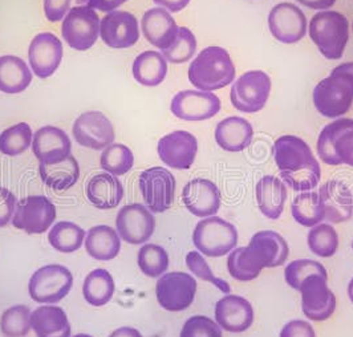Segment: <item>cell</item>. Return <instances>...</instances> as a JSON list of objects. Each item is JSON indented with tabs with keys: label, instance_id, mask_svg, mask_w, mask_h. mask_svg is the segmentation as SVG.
I'll list each match as a JSON object with an SVG mask.
<instances>
[{
	"label": "cell",
	"instance_id": "45",
	"mask_svg": "<svg viewBox=\"0 0 353 337\" xmlns=\"http://www.w3.org/2000/svg\"><path fill=\"white\" fill-rule=\"evenodd\" d=\"M228 269L230 275L239 282H250L261 275V271L252 266L248 259L246 247L234 249L228 258Z\"/></svg>",
	"mask_w": 353,
	"mask_h": 337
},
{
	"label": "cell",
	"instance_id": "43",
	"mask_svg": "<svg viewBox=\"0 0 353 337\" xmlns=\"http://www.w3.org/2000/svg\"><path fill=\"white\" fill-rule=\"evenodd\" d=\"M195 51L196 39L194 34L186 27H179L176 41L168 50L162 51V54L166 61L172 64H183L194 56Z\"/></svg>",
	"mask_w": 353,
	"mask_h": 337
},
{
	"label": "cell",
	"instance_id": "33",
	"mask_svg": "<svg viewBox=\"0 0 353 337\" xmlns=\"http://www.w3.org/2000/svg\"><path fill=\"white\" fill-rule=\"evenodd\" d=\"M39 174L44 185L54 192H67L80 178L79 162L70 156L67 160L54 165H39Z\"/></svg>",
	"mask_w": 353,
	"mask_h": 337
},
{
	"label": "cell",
	"instance_id": "22",
	"mask_svg": "<svg viewBox=\"0 0 353 337\" xmlns=\"http://www.w3.org/2000/svg\"><path fill=\"white\" fill-rule=\"evenodd\" d=\"M182 202L188 212L198 218H209L221 207V192L218 186L205 178L188 182L182 190Z\"/></svg>",
	"mask_w": 353,
	"mask_h": 337
},
{
	"label": "cell",
	"instance_id": "40",
	"mask_svg": "<svg viewBox=\"0 0 353 337\" xmlns=\"http://www.w3.org/2000/svg\"><path fill=\"white\" fill-rule=\"evenodd\" d=\"M100 165L105 173L120 177L132 170L134 165V156L132 150L123 143H112L103 150Z\"/></svg>",
	"mask_w": 353,
	"mask_h": 337
},
{
	"label": "cell",
	"instance_id": "12",
	"mask_svg": "<svg viewBox=\"0 0 353 337\" xmlns=\"http://www.w3.org/2000/svg\"><path fill=\"white\" fill-rule=\"evenodd\" d=\"M271 92V79L263 71L243 73L231 87V103L243 113H256L265 108Z\"/></svg>",
	"mask_w": 353,
	"mask_h": 337
},
{
	"label": "cell",
	"instance_id": "14",
	"mask_svg": "<svg viewBox=\"0 0 353 337\" xmlns=\"http://www.w3.org/2000/svg\"><path fill=\"white\" fill-rule=\"evenodd\" d=\"M327 279L321 275H311L301 283V309L305 318L312 321H325L335 314L336 296Z\"/></svg>",
	"mask_w": 353,
	"mask_h": 337
},
{
	"label": "cell",
	"instance_id": "53",
	"mask_svg": "<svg viewBox=\"0 0 353 337\" xmlns=\"http://www.w3.org/2000/svg\"><path fill=\"white\" fill-rule=\"evenodd\" d=\"M298 1L311 10H328L336 3V0H298Z\"/></svg>",
	"mask_w": 353,
	"mask_h": 337
},
{
	"label": "cell",
	"instance_id": "10",
	"mask_svg": "<svg viewBox=\"0 0 353 337\" xmlns=\"http://www.w3.org/2000/svg\"><path fill=\"white\" fill-rule=\"evenodd\" d=\"M196 282L186 272L173 271L159 276L156 284V296L159 305L169 312L188 309L195 299Z\"/></svg>",
	"mask_w": 353,
	"mask_h": 337
},
{
	"label": "cell",
	"instance_id": "17",
	"mask_svg": "<svg viewBox=\"0 0 353 337\" xmlns=\"http://www.w3.org/2000/svg\"><path fill=\"white\" fill-rule=\"evenodd\" d=\"M72 133L79 145L93 150H104L114 141L113 125L101 112H87L79 116Z\"/></svg>",
	"mask_w": 353,
	"mask_h": 337
},
{
	"label": "cell",
	"instance_id": "54",
	"mask_svg": "<svg viewBox=\"0 0 353 337\" xmlns=\"http://www.w3.org/2000/svg\"><path fill=\"white\" fill-rule=\"evenodd\" d=\"M109 337H143L141 335V332L136 328H132V327H121V328H117L116 331H113Z\"/></svg>",
	"mask_w": 353,
	"mask_h": 337
},
{
	"label": "cell",
	"instance_id": "57",
	"mask_svg": "<svg viewBox=\"0 0 353 337\" xmlns=\"http://www.w3.org/2000/svg\"><path fill=\"white\" fill-rule=\"evenodd\" d=\"M352 249H353V242H352Z\"/></svg>",
	"mask_w": 353,
	"mask_h": 337
},
{
	"label": "cell",
	"instance_id": "31",
	"mask_svg": "<svg viewBox=\"0 0 353 337\" xmlns=\"http://www.w3.org/2000/svg\"><path fill=\"white\" fill-rule=\"evenodd\" d=\"M84 246L90 258L108 262L120 254L121 238L113 227L100 225L87 231Z\"/></svg>",
	"mask_w": 353,
	"mask_h": 337
},
{
	"label": "cell",
	"instance_id": "51",
	"mask_svg": "<svg viewBox=\"0 0 353 337\" xmlns=\"http://www.w3.org/2000/svg\"><path fill=\"white\" fill-rule=\"evenodd\" d=\"M128 0H76L79 6H85L103 12H113Z\"/></svg>",
	"mask_w": 353,
	"mask_h": 337
},
{
	"label": "cell",
	"instance_id": "9",
	"mask_svg": "<svg viewBox=\"0 0 353 337\" xmlns=\"http://www.w3.org/2000/svg\"><path fill=\"white\" fill-rule=\"evenodd\" d=\"M100 18L93 8L77 6L70 10L61 25V35L76 51H87L100 35Z\"/></svg>",
	"mask_w": 353,
	"mask_h": 337
},
{
	"label": "cell",
	"instance_id": "56",
	"mask_svg": "<svg viewBox=\"0 0 353 337\" xmlns=\"http://www.w3.org/2000/svg\"><path fill=\"white\" fill-rule=\"evenodd\" d=\"M72 337H93L90 336V335H87V334H77V335H74V336Z\"/></svg>",
	"mask_w": 353,
	"mask_h": 337
},
{
	"label": "cell",
	"instance_id": "8",
	"mask_svg": "<svg viewBox=\"0 0 353 337\" xmlns=\"http://www.w3.org/2000/svg\"><path fill=\"white\" fill-rule=\"evenodd\" d=\"M139 186L145 206L152 213L168 212L176 196V178L165 167H150L139 178Z\"/></svg>",
	"mask_w": 353,
	"mask_h": 337
},
{
	"label": "cell",
	"instance_id": "1",
	"mask_svg": "<svg viewBox=\"0 0 353 337\" xmlns=\"http://www.w3.org/2000/svg\"><path fill=\"white\" fill-rule=\"evenodd\" d=\"M272 152L281 177L294 192H310L318 186L321 178L320 165L308 143L301 137H279Z\"/></svg>",
	"mask_w": 353,
	"mask_h": 337
},
{
	"label": "cell",
	"instance_id": "29",
	"mask_svg": "<svg viewBox=\"0 0 353 337\" xmlns=\"http://www.w3.org/2000/svg\"><path fill=\"white\" fill-rule=\"evenodd\" d=\"M254 129L242 117H228L215 127V141L226 152H242L252 142Z\"/></svg>",
	"mask_w": 353,
	"mask_h": 337
},
{
	"label": "cell",
	"instance_id": "7",
	"mask_svg": "<svg viewBox=\"0 0 353 337\" xmlns=\"http://www.w3.org/2000/svg\"><path fill=\"white\" fill-rule=\"evenodd\" d=\"M73 285V275L67 267L47 265L36 269L28 282V294L39 304L61 302Z\"/></svg>",
	"mask_w": 353,
	"mask_h": 337
},
{
	"label": "cell",
	"instance_id": "52",
	"mask_svg": "<svg viewBox=\"0 0 353 337\" xmlns=\"http://www.w3.org/2000/svg\"><path fill=\"white\" fill-rule=\"evenodd\" d=\"M156 4L166 8L169 12H179L182 11L190 0H153Z\"/></svg>",
	"mask_w": 353,
	"mask_h": 337
},
{
	"label": "cell",
	"instance_id": "28",
	"mask_svg": "<svg viewBox=\"0 0 353 337\" xmlns=\"http://www.w3.org/2000/svg\"><path fill=\"white\" fill-rule=\"evenodd\" d=\"M85 192L90 205L99 210H112L117 207L124 198L123 183L109 173H101L90 178Z\"/></svg>",
	"mask_w": 353,
	"mask_h": 337
},
{
	"label": "cell",
	"instance_id": "21",
	"mask_svg": "<svg viewBox=\"0 0 353 337\" xmlns=\"http://www.w3.org/2000/svg\"><path fill=\"white\" fill-rule=\"evenodd\" d=\"M32 152L39 163L54 165L72 156V142L63 129L48 125L34 134Z\"/></svg>",
	"mask_w": 353,
	"mask_h": 337
},
{
	"label": "cell",
	"instance_id": "39",
	"mask_svg": "<svg viewBox=\"0 0 353 337\" xmlns=\"http://www.w3.org/2000/svg\"><path fill=\"white\" fill-rule=\"evenodd\" d=\"M32 140L34 133L30 125L20 123L10 126L0 134V153L10 157H17L31 147Z\"/></svg>",
	"mask_w": 353,
	"mask_h": 337
},
{
	"label": "cell",
	"instance_id": "13",
	"mask_svg": "<svg viewBox=\"0 0 353 337\" xmlns=\"http://www.w3.org/2000/svg\"><path fill=\"white\" fill-rule=\"evenodd\" d=\"M156 230V218L141 203L124 206L116 218V231L120 238L133 246L145 245Z\"/></svg>",
	"mask_w": 353,
	"mask_h": 337
},
{
	"label": "cell",
	"instance_id": "16",
	"mask_svg": "<svg viewBox=\"0 0 353 337\" xmlns=\"http://www.w3.org/2000/svg\"><path fill=\"white\" fill-rule=\"evenodd\" d=\"M172 113L185 121H205L221 110V100L212 92L182 90L172 100Z\"/></svg>",
	"mask_w": 353,
	"mask_h": 337
},
{
	"label": "cell",
	"instance_id": "35",
	"mask_svg": "<svg viewBox=\"0 0 353 337\" xmlns=\"http://www.w3.org/2000/svg\"><path fill=\"white\" fill-rule=\"evenodd\" d=\"M116 292L113 276L104 268L89 272L83 284V296L93 307H104L112 300Z\"/></svg>",
	"mask_w": 353,
	"mask_h": 337
},
{
	"label": "cell",
	"instance_id": "25",
	"mask_svg": "<svg viewBox=\"0 0 353 337\" xmlns=\"http://www.w3.org/2000/svg\"><path fill=\"white\" fill-rule=\"evenodd\" d=\"M318 194L324 221L337 225L352 218L353 196L345 183L328 181L320 187Z\"/></svg>",
	"mask_w": 353,
	"mask_h": 337
},
{
	"label": "cell",
	"instance_id": "41",
	"mask_svg": "<svg viewBox=\"0 0 353 337\" xmlns=\"http://www.w3.org/2000/svg\"><path fill=\"white\" fill-rule=\"evenodd\" d=\"M137 265L143 275L149 278H159L169 268V254L159 245L145 243L137 255Z\"/></svg>",
	"mask_w": 353,
	"mask_h": 337
},
{
	"label": "cell",
	"instance_id": "27",
	"mask_svg": "<svg viewBox=\"0 0 353 337\" xmlns=\"http://www.w3.org/2000/svg\"><path fill=\"white\" fill-rule=\"evenodd\" d=\"M31 328L36 337H72L70 319L61 307L43 304L32 311Z\"/></svg>",
	"mask_w": 353,
	"mask_h": 337
},
{
	"label": "cell",
	"instance_id": "48",
	"mask_svg": "<svg viewBox=\"0 0 353 337\" xmlns=\"http://www.w3.org/2000/svg\"><path fill=\"white\" fill-rule=\"evenodd\" d=\"M18 199L8 189L0 187V227H6L15 213Z\"/></svg>",
	"mask_w": 353,
	"mask_h": 337
},
{
	"label": "cell",
	"instance_id": "24",
	"mask_svg": "<svg viewBox=\"0 0 353 337\" xmlns=\"http://www.w3.org/2000/svg\"><path fill=\"white\" fill-rule=\"evenodd\" d=\"M215 321L231 334L248 331L254 323V309L248 299L238 295H226L215 304Z\"/></svg>",
	"mask_w": 353,
	"mask_h": 337
},
{
	"label": "cell",
	"instance_id": "46",
	"mask_svg": "<svg viewBox=\"0 0 353 337\" xmlns=\"http://www.w3.org/2000/svg\"><path fill=\"white\" fill-rule=\"evenodd\" d=\"M186 266L196 278H199L201 280H205V282H210L215 287H218L222 292L229 295L230 291H231L229 283L225 282L223 279L216 278L212 274V268L209 267L208 262L205 261V258L202 256V254L199 251H190L186 255Z\"/></svg>",
	"mask_w": 353,
	"mask_h": 337
},
{
	"label": "cell",
	"instance_id": "55",
	"mask_svg": "<svg viewBox=\"0 0 353 337\" xmlns=\"http://www.w3.org/2000/svg\"><path fill=\"white\" fill-rule=\"evenodd\" d=\"M348 296H350V300L353 303V278L348 284Z\"/></svg>",
	"mask_w": 353,
	"mask_h": 337
},
{
	"label": "cell",
	"instance_id": "36",
	"mask_svg": "<svg viewBox=\"0 0 353 337\" xmlns=\"http://www.w3.org/2000/svg\"><path fill=\"white\" fill-rule=\"evenodd\" d=\"M87 232L79 225L63 221L54 223L48 232V242L53 249L63 254H72L81 249Z\"/></svg>",
	"mask_w": 353,
	"mask_h": 337
},
{
	"label": "cell",
	"instance_id": "18",
	"mask_svg": "<svg viewBox=\"0 0 353 337\" xmlns=\"http://www.w3.org/2000/svg\"><path fill=\"white\" fill-rule=\"evenodd\" d=\"M268 27L276 40L284 44H295L305 36L307 19L295 4L281 3L271 10Z\"/></svg>",
	"mask_w": 353,
	"mask_h": 337
},
{
	"label": "cell",
	"instance_id": "15",
	"mask_svg": "<svg viewBox=\"0 0 353 337\" xmlns=\"http://www.w3.org/2000/svg\"><path fill=\"white\" fill-rule=\"evenodd\" d=\"M246 251L251 263L262 272L263 268L284 265L290 249L281 234L275 231H259L251 238Z\"/></svg>",
	"mask_w": 353,
	"mask_h": 337
},
{
	"label": "cell",
	"instance_id": "2",
	"mask_svg": "<svg viewBox=\"0 0 353 337\" xmlns=\"http://www.w3.org/2000/svg\"><path fill=\"white\" fill-rule=\"evenodd\" d=\"M314 104L327 119L344 116L353 104V63L336 67L314 89Z\"/></svg>",
	"mask_w": 353,
	"mask_h": 337
},
{
	"label": "cell",
	"instance_id": "20",
	"mask_svg": "<svg viewBox=\"0 0 353 337\" xmlns=\"http://www.w3.org/2000/svg\"><path fill=\"white\" fill-rule=\"evenodd\" d=\"M100 36L110 48L124 50L133 47L140 39L139 21L130 12L116 10L101 19Z\"/></svg>",
	"mask_w": 353,
	"mask_h": 337
},
{
	"label": "cell",
	"instance_id": "19",
	"mask_svg": "<svg viewBox=\"0 0 353 337\" xmlns=\"http://www.w3.org/2000/svg\"><path fill=\"white\" fill-rule=\"evenodd\" d=\"M161 161L172 169L188 170L194 163L198 141L194 136L185 130H176L163 136L157 145Z\"/></svg>",
	"mask_w": 353,
	"mask_h": 337
},
{
	"label": "cell",
	"instance_id": "37",
	"mask_svg": "<svg viewBox=\"0 0 353 337\" xmlns=\"http://www.w3.org/2000/svg\"><path fill=\"white\" fill-rule=\"evenodd\" d=\"M291 212L294 219L304 227H314L324 221V213L316 192H303L295 196Z\"/></svg>",
	"mask_w": 353,
	"mask_h": 337
},
{
	"label": "cell",
	"instance_id": "3",
	"mask_svg": "<svg viewBox=\"0 0 353 337\" xmlns=\"http://www.w3.org/2000/svg\"><path fill=\"white\" fill-rule=\"evenodd\" d=\"M235 79V67L229 52L221 47H208L189 68V80L195 88L212 92L225 88Z\"/></svg>",
	"mask_w": 353,
	"mask_h": 337
},
{
	"label": "cell",
	"instance_id": "26",
	"mask_svg": "<svg viewBox=\"0 0 353 337\" xmlns=\"http://www.w3.org/2000/svg\"><path fill=\"white\" fill-rule=\"evenodd\" d=\"M141 28L145 39L161 51L168 50L176 41L179 30L176 20L163 8L148 10L142 17Z\"/></svg>",
	"mask_w": 353,
	"mask_h": 337
},
{
	"label": "cell",
	"instance_id": "47",
	"mask_svg": "<svg viewBox=\"0 0 353 337\" xmlns=\"http://www.w3.org/2000/svg\"><path fill=\"white\" fill-rule=\"evenodd\" d=\"M179 337H222V329L216 321L198 315L186 320Z\"/></svg>",
	"mask_w": 353,
	"mask_h": 337
},
{
	"label": "cell",
	"instance_id": "4",
	"mask_svg": "<svg viewBox=\"0 0 353 337\" xmlns=\"http://www.w3.org/2000/svg\"><path fill=\"white\" fill-rule=\"evenodd\" d=\"M310 37L328 60H339L347 47L348 20L336 11L318 12L310 23Z\"/></svg>",
	"mask_w": 353,
	"mask_h": 337
},
{
	"label": "cell",
	"instance_id": "11",
	"mask_svg": "<svg viewBox=\"0 0 353 337\" xmlns=\"http://www.w3.org/2000/svg\"><path fill=\"white\" fill-rule=\"evenodd\" d=\"M56 219V206L50 198L30 196L20 199L11 223L28 235H39L52 227Z\"/></svg>",
	"mask_w": 353,
	"mask_h": 337
},
{
	"label": "cell",
	"instance_id": "50",
	"mask_svg": "<svg viewBox=\"0 0 353 337\" xmlns=\"http://www.w3.org/2000/svg\"><path fill=\"white\" fill-rule=\"evenodd\" d=\"M281 337H316V334L308 321L292 320L283 327Z\"/></svg>",
	"mask_w": 353,
	"mask_h": 337
},
{
	"label": "cell",
	"instance_id": "49",
	"mask_svg": "<svg viewBox=\"0 0 353 337\" xmlns=\"http://www.w3.org/2000/svg\"><path fill=\"white\" fill-rule=\"evenodd\" d=\"M71 1L72 0H44L46 17L51 23L63 20L71 10Z\"/></svg>",
	"mask_w": 353,
	"mask_h": 337
},
{
	"label": "cell",
	"instance_id": "42",
	"mask_svg": "<svg viewBox=\"0 0 353 337\" xmlns=\"http://www.w3.org/2000/svg\"><path fill=\"white\" fill-rule=\"evenodd\" d=\"M308 247L320 258L334 256L339 247V236L330 223H319L314 226L307 236Z\"/></svg>",
	"mask_w": 353,
	"mask_h": 337
},
{
	"label": "cell",
	"instance_id": "23",
	"mask_svg": "<svg viewBox=\"0 0 353 337\" xmlns=\"http://www.w3.org/2000/svg\"><path fill=\"white\" fill-rule=\"evenodd\" d=\"M32 72L40 79L52 76L63 60V44L57 36L44 32L34 37L28 48Z\"/></svg>",
	"mask_w": 353,
	"mask_h": 337
},
{
	"label": "cell",
	"instance_id": "5",
	"mask_svg": "<svg viewBox=\"0 0 353 337\" xmlns=\"http://www.w3.org/2000/svg\"><path fill=\"white\" fill-rule=\"evenodd\" d=\"M193 243L202 255L221 258L236 247L238 231L232 223L212 215L196 223Z\"/></svg>",
	"mask_w": 353,
	"mask_h": 337
},
{
	"label": "cell",
	"instance_id": "30",
	"mask_svg": "<svg viewBox=\"0 0 353 337\" xmlns=\"http://www.w3.org/2000/svg\"><path fill=\"white\" fill-rule=\"evenodd\" d=\"M255 196L259 210L265 216L272 221L281 218L287 199V187L283 181L274 176L261 178L255 187Z\"/></svg>",
	"mask_w": 353,
	"mask_h": 337
},
{
	"label": "cell",
	"instance_id": "6",
	"mask_svg": "<svg viewBox=\"0 0 353 337\" xmlns=\"http://www.w3.org/2000/svg\"><path fill=\"white\" fill-rule=\"evenodd\" d=\"M318 154L331 166H353V120L340 119L328 124L320 133Z\"/></svg>",
	"mask_w": 353,
	"mask_h": 337
},
{
	"label": "cell",
	"instance_id": "38",
	"mask_svg": "<svg viewBox=\"0 0 353 337\" xmlns=\"http://www.w3.org/2000/svg\"><path fill=\"white\" fill-rule=\"evenodd\" d=\"M30 307L18 304L7 308L0 318V331L4 337H26L31 328Z\"/></svg>",
	"mask_w": 353,
	"mask_h": 337
},
{
	"label": "cell",
	"instance_id": "44",
	"mask_svg": "<svg viewBox=\"0 0 353 337\" xmlns=\"http://www.w3.org/2000/svg\"><path fill=\"white\" fill-rule=\"evenodd\" d=\"M311 275H321L324 278H328L325 267L316 261H311V259L294 261L284 268L285 283L296 291L301 289L303 280Z\"/></svg>",
	"mask_w": 353,
	"mask_h": 337
},
{
	"label": "cell",
	"instance_id": "32",
	"mask_svg": "<svg viewBox=\"0 0 353 337\" xmlns=\"http://www.w3.org/2000/svg\"><path fill=\"white\" fill-rule=\"evenodd\" d=\"M32 73L27 63L17 56L0 57V92L17 94L30 87Z\"/></svg>",
	"mask_w": 353,
	"mask_h": 337
},
{
	"label": "cell",
	"instance_id": "34",
	"mask_svg": "<svg viewBox=\"0 0 353 337\" xmlns=\"http://www.w3.org/2000/svg\"><path fill=\"white\" fill-rule=\"evenodd\" d=\"M168 73V61L156 51H145L133 63V76L143 87H157Z\"/></svg>",
	"mask_w": 353,
	"mask_h": 337
}]
</instances>
